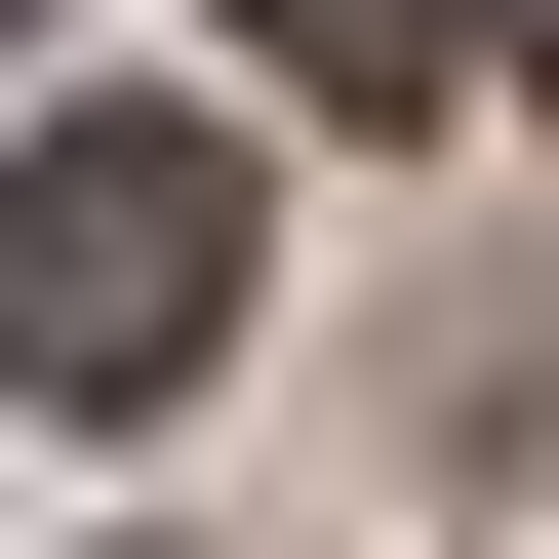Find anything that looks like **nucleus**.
<instances>
[{"instance_id": "nucleus-1", "label": "nucleus", "mask_w": 559, "mask_h": 559, "mask_svg": "<svg viewBox=\"0 0 559 559\" xmlns=\"http://www.w3.org/2000/svg\"><path fill=\"white\" fill-rule=\"evenodd\" d=\"M240 320H280V200L200 160V120H120V81H81L40 160H0V360L81 400V440H120V400H200Z\"/></svg>"}, {"instance_id": "nucleus-2", "label": "nucleus", "mask_w": 559, "mask_h": 559, "mask_svg": "<svg viewBox=\"0 0 559 559\" xmlns=\"http://www.w3.org/2000/svg\"><path fill=\"white\" fill-rule=\"evenodd\" d=\"M240 40H280L320 120H440V81H479V0H240Z\"/></svg>"}, {"instance_id": "nucleus-3", "label": "nucleus", "mask_w": 559, "mask_h": 559, "mask_svg": "<svg viewBox=\"0 0 559 559\" xmlns=\"http://www.w3.org/2000/svg\"><path fill=\"white\" fill-rule=\"evenodd\" d=\"M520 81H559V0H520Z\"/></svg>"}]
</instances>
